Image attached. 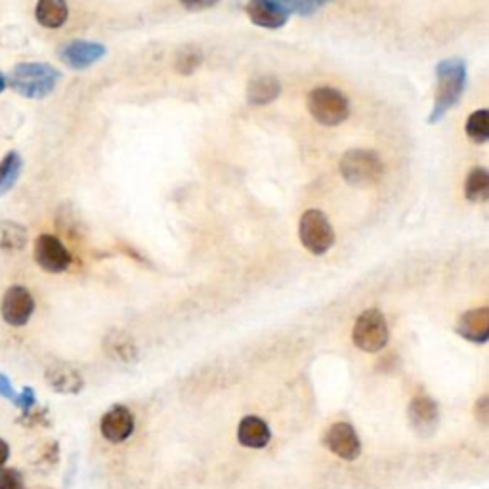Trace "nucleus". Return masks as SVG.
I'll return each instance as SVG.
<instances>
[{
  "label": "nucleus",
  "mask_w": 489,
  "mask_h": 489,
  "mask_svg": "<svg viewBox=\"0 0 489 489\" xmlns=\"http://www.w3.org/2000/svg\"><path fill=\"white\" fill-rule=\"evenodd\" d=\"M467 87V64L462 59H442L436 66V96L432 113L428 117L431 125L442 120L449 109H454Z\"/></svg>",
  "instance_id": "1"
},
{
  "label": "nucleus",
  "mask_w": 489,
  "mask_h": 489,
  "mask_svg": "<svg viewBox=\"0 0 489 489\" xmlns=\"http://www.w3.org/2000/svg\"><path fill=\"white\" fill-rule=\"evenodd\" d=\"M59 71L48 64H19L10 73L12 90L29 100H43L58 87Z\"/></svg>",
  "instance_id": "2"
},
{
  "label": "nucleus",
  "mask_w": 489,
  "mask_h": 489,
  "mask_svg": "<svg viewBox=\"0 0 489 489\" xmlns=\"http://www.w3.org/2000/svg\"><path fill=\"white\" fill-rule=\"evenodd\" d=\"M340 176L345 178L350 186L367 188L383 178L384 165L375 151L371 150H350L342 155L338 163Z\"/></svg>",
  "instance_id": "3"
},
{
  "label": "nucleus",
  "mask_w": 489,
  "mask_h": 489,
  "mask_svg": "<svg viewBox=\"0 0 489 489\" xmlns=\"http://www.w3.org/2000/svg\"><path fill=\"white\" fill-rule=\"evenodd\" d=\"M308 112L323 127H337L350 115L346 96L337 89H314L308 94Z\"/></svg>",
  "instance_id": "4"
},
{
  "label": "nucleus",
  "mask_w": 489,
  "mask_h": 489,
  "mask_svg": "<svg viewBox=\"0 0 489 489\" xmlns=\"http://www.w3.org/2000/svg\"><path fill=\"white\" fill-rule=\"evenodd\" d=\"M388 338H390L388 323L384 320V315L375 308L365 310L356 320V325H353L352 340L361 352H367V353L381 352L383 348H386Z\"/></svg>",
  "instance_id": "5"
},
{
  "label": "nucleus",
  "mask_w": 489,
  "mask_h": 489,
  "mask_svg": "<svg viewBox=\"0 0 489 489\" xmlns=\"http://www.w3.org/2000/svg\"><path fill=\"white\" fill-rule=\"evenodd\" d=\"M299 236L304 249H308L315 256L325 254L335 244V229L331 222H329L322 211L315 209H310L302 214Z\"/></svg>",
  "instance_id": "6"
},
{
  "label": "nucleus",
  "mask_w": 489,
  "mask_h": 489,
  "mask_svg": "<svg viewBox=\"0 0 489 489\" xmlns=\"http://www.w3.org/2000/svg\"><path fill=\"white\" fill-rule=\"evenodd\" d=\"M35 260L44 272L61 274L71 266V252L58 237L43 234L35 241Z\"/></svg>",
  "instance_id": "7"
},
{
  "label": "nucleus",
  "mask_w": 489,
  "mask_h": 489,
  "mask_svg": "<svg viewBox=\"0 0 489 489\" xmlns=\"http://www.w3.org/2000/svg\"><path fill=\"white\" fill-rule=\"evenodd\" d=\"M35 312V299L31 297V292L21 287V285H14L10 287L3 302H0V314H3V320L12 325V327H23L29 320Z\"/></svg>",
  "instance_id": "8"
},
{
  "label": "nucleus",
  "mask_w": 489,
  "mask_h": 489,
  "mask_svg": "<svg viewBox=\"0 0 489 489\" xmlns=\"http://www.w3.org/2000/svg\"><path fill=\"white\" fill-rule=\"evenodd\" d=\"M323 444L333 455L345 461H356L361 454L360 436L356 428L348 423H335L329 426L323 436Z\"/></svg>",
  "instance_id": "9"
},
{
  "label": "nucleus",
  "mask_w": 489,
  "mask_h": 489,
  "mask_svg": "<svg viewBox=\"0 0 489 489\" xmlns=\"http://www.w3.org/2000/svg\"><path fill=\"white\" fill-rule=\"evenodd\" d=\"M107 54V48L100 43L71 41L59 48V59L71 69H87Z\"/></svg>",
  "instance_id": "10"
},
{
  "label": "nucleus",
  "mask_w": 489,
  "mask_h": 489,
  "mask_svg": "<svg viewBox=\"0 0 489 489\" xmlns=\"http://www.w3.org/2000/svg\"><path fill=\"white\" fill-rule=\"evenodd\" d=\"M134 415L125 406H113L109 409L102 421H100V431L102 436L112 444H122L132 436L134 432Z\"/></svg>",
  "instance_id": "11"
},
{
  "label": "nucleus",
  "mask_w": 489,
  "mask_h": 489,
  "mask_svg": "<svg viewBox=\"0 0 489 489\" xmlns=\"http://www.w3.org/2000/svg\"><path fill=\"white\" fill-rule=\"evenodd\" d=\"M249 19L259 27L279 29L283 27L289 19V12L283 3H274V0H252L244 6Z\"/></svg>",
  "instance_id": "12"
},
{
  "label": "nucleus",
  "mask_w": 489,
  "mask_h": 489,
  "mask_svg": "<svg viewBox=\"0 0 489 489\" xmlns=\"http://www.w3.org/2000/svg\"><path fill=\"white\" fill-rule=\"evenodd\" d=\"M409 423L423 436H431L439 423L438 403L426 394L415 396L409 403Z\"/></svg>",
  "instance_id": "13"
},
{
  "label": "nucleus",
  "mask_w": 489,
  "mask_h": 489,
  "mask_svg": "<svg viewBox=\"0 0 489 489\" xmlns=\"http://www.w3.org/2000/svg\"><path fill=\"white\" fill-rule=\"evenodd\" d=\"M455 331L464 340L476 342V345H484V342H487L489 338V310L484 306V308L464 312L459 317Z\"/></svg>",
  "instance_id": "14"
},
{
  "label": "nucleus",
  "mask_w": 489,
  "mask_h": 489,
  "mask_svg": "<svg viewBox=\"0 0 489 489\" xmlns=\"http://www.w3.org/2000/svg\"><path fill=\"white\" fill-rule=\"evenodd\" d=\"M46 383L58 394H79L84 388L82 375L75 369V367L66 363L48 367Z\"/></svg>",
  "instance_id": "15"
},
{
  "label": "nucleus",
  "mask_w": 489,
  "mask_h": 489,
  "mask_svg": "<svg viewBox=\"0 0 489 489\" xmlns=\"http://www.w3.org/2000/svg\"><path fill=\"white\" fill-rule=\"evenodd\" d=\"M237 439L239 444L251 449H262L272 439V431L270 426L266 424L264 419L254 417V415H249V417L241 419L237 426Z\"/></svg>",
  "instance_id": "16"
},
{
  "label": "nucleus",
  "mask_w": 489,
  "mask_h": 489,
  "mask_svg": "<svg viewBox=\"0 0 489 489\" xmlns=\"http://www.w3.org/2000/svg\"><path fill=\"white\" fill-rule=\"evenodd\" d=\"M104 346H105L107 356L119 363L132 365L138 360L136 342L132 340L130 335L122 333V331H112L109 335H105Z\"/></svg>",
  "instance_id": "17"
},
{
  "label": "nucleus",
  "mask_w": 489,
  "mask_h": 489,
  "mask_svg": "<svg viewBox=\"0 0 489 489\" xmlns=\"http://www.w3.org/2000/svg\"><path fill=\"white\" fill-rule=\"evenodd\" d=\"M279 94H281V82L272 75H262L249 82L247 102L254 107H260L277 100Z\"/></svg>",
  "instance_id": "18"
},
{
  "label": "nucleus",
  "mask_w": 489,
  "mask_h": 489,
  "mask_svg": "<svg viewBox=\"0 0 489 489\" xmlns=\"http://www.w3.org/2000/svg\"><path fill=\"white\" fill-rule=\"evenodd\" d=\"M69 10L64 0H41L35 8V18L46 29H58L67 21Z\"/></svg>",
  "instance_id": "19"
},
{
  "label": "nucleus",
  "mask_w": 489,
  "mask_h": 489,
  "mask_svg": "<svg viewBox=\"0 0 489 489\" xmlns=\"http://www.w3.org/2000/svg\"><path fill=\"white\" fill-rule=\"evenodd\" d=\"M464 195L470 203H484L489 198V175L484 167L472 168L464 180Z\"/></svg>",
  "instance_id": "20"
},
{
  "label": "nucleus",
  "mask_w": 489,
  "mask_h": 489,
  "mask_svg": "<svg viewBox=\"0 0 489 489\" xmlns=\"http://www.w3.org/2000/svg\"><path fill=\"white\" fill-rule=\"evenodd\" d=\"M23 170V159L18 151H10L0 161V198L16 186Z\"/></svg>",
  "instance_id": "21"
},
{
  "label": "nucleus",
  "mask_w": 489,
  "mask_h": 489,
  "mask_svg": "<svg viewBox=\"0 0 489 489\" xmlns=\"http://www.w3.org/2000/svg\"><path fill=\"white\" fill-rule=\"evenodd\" d=\"M27 231L23 226L14 222L0 224V249L4 251H19L26 247Z\"/></svg>",
  "instance_id": "22"
},
{
  "label": "nucleus",
  "mask_w": 489,
  "mask_h": 489,
  "mask_svg": "<svg viewBox=\"0 0 489 489\" xmlns=\"http://www.w3.org/2000/svg\"><path fill=\"white\" fill-rule=\"evenodd\" d=\"M464 132L467 136L476 144H485L489 140V112L487 109H480L474 112L464 125Z\"/></svg>",
  "instance_id": "23"
},
{
  "label": "nucleus",
  "mask_w": 489,
  "mask_h": 489,
  "mask_svg": "<svg viewBox=\"0 0 489 489\" xmlns=\"http://www.w3.org/2000/svg\"><path fill=\"white\" fill-rule=\"evenodd\" d=\"M201 61H203L201 48L183 46L182 50L178 52L176 59H175V69H176V73H180V75L190 77V75H193L195 71H198V67L201 66Z\"/></svg>",
  "instance_id": "24"
},
{
  "label": "nucleus",
  "mask_w": 489,
  "mask_h": 489,
  "mask_svg": "<svg viewBox=\"0 0 489 489\" xmlns=\"http://www.w3.org/2000/svg\"><path fill=\"white\" fill-rule=\"evenodd\" d=\"M0 489H26L21 472L16 469L0 470Z\"/></svg>",
  "instance_id": "25"
},
{
  "label": "nucleus",
  "mask_w": 489,
  "mask_h": 489,
  "mask_svg": "<svg viewBox=\"0 0 489 489\" xmlns=\"http://www.w3.org/2000/svg\"><path fill=\"white\" fill-rule=\"evenodd\" d=\"M285 10L291 14H299V16H312L315 14L317 10H322L323 4L322 3H310V0H306V3H283Z\"/></svg>",
  "instance_id": "26"
},
{
  "label": "nucleus",
  "mask_w": 489,
  "mask_h": 489,
  "mask_svg": "<svg viewBox=\"0 0 489 489\" xmlns=\"http://www.w3.org/2000/svg\"><path fill=\"white\" fill-rule=\"evenodd\" d=\"M16 406L23 411V415H27L29 411H33V408H35V403H36V398H35V390L33 388H29V386H26V388H23L21 390V394H18L16 396Z\"/></svg>",
  "instance_id": "27"
},
{
  "label": "nucleus",
  "mask_w": 489,
  "mask_h": 489,
  "mask_svg": "<svg viewBox=\"0 0 489 489\" xmlns=\"http://www.w3.org/2000/svg\"><path fill=\"white\" fill-rule=\"evenodd\" d=\"M474 415L478 417V421L485 426L487 424V419H489V400L487 396H482L480 401L474 406Z\"/></svg>",
  "instance_id": "28"
},
{
  "label": "nucleus",
  "mask_w": 489,
  "mask_h": 489,
  "mask_svg": "<svg viewBox=\"0 0 489 489\" xmlns=\"http://www.w3.org/2000/svg\"><path fill=\"white\" fill-rule=\"evenodd\" d=\"M0 396L10 400V401H16V396H18L14 386H12V383H10V378L3 373H0Z\"/></svg>",
  "instance_id": "29"
},
{
  "label": "nucleus",
  "mask_w": 489,
  "mask_h": 489,
  "mask_svg": "<svg viewBox=\"0 0 489 489\" xmlns=\"http://www.w3.org/2000/svg\"><path fill=\"white\" fill-rule=\"evenodd\" d=\"M8 457H10V446L4 442V439H0V470L4 469Z\"/></svg>",
  "instance_id": "30"
},
{
  "label": "nucleus",
  "mask_w": 489,
  "mask_h": 489,
  "mask_svg": "<svg viewBox=\"0 0 489 489\" xmlns=\"http://www.w3.org/2000/svg\"><path fill=\"white\" fill-rule=\"evenodd\" d=\"M216 3H206V4H183V8H188V10H205V8H211L214 6Z\"/></svg>",
  "instance_id": "31"
},
{
  "label": "nucleus",
  "mask_w": 489,
  "mask_h": 489,
  "mask_svg": "<svg viewBox=\"0 0 489 489\" xmlns=\"http://www.w3.org/2000/svg\"><path fill=\"white\" fill-rule=\"evenodd\" d=\"M6 87H8V81H6V77L3 75V73H0V92H4Z\"/></svg>",
  "instance_id": "32"
}]
</instances>
